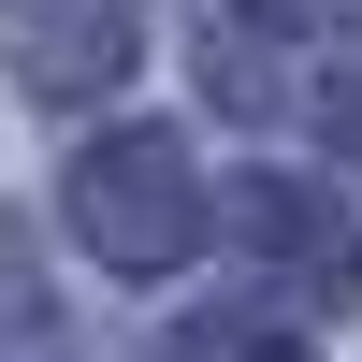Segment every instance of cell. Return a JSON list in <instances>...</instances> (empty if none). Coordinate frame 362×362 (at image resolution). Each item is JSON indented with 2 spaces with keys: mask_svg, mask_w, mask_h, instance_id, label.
<instances>
[{
  "mask_svg": "<svg viewBox=\"0 0 362 362\" xmlns=\"http://www.w3.org/2000/svg\"><path fill=\"white\" fill-rule=\"evenodd\" d=\"M58 203H73V232H87L102 276H174V261L203 247V174H189V145L145 131V116L102 131V145H73Z\"/></svg>",
  "mask_w": 362,
  "mask_h": 362,
  "instance_id": "cell-1",
  "label": "cell"
},
{
  "mask_svg": "<svg viewBox=\"0 0 362 362\" xmlns=\"http://www.w3.org/2000/svg\"><path fill=\"white\" fill-rule=\"evenodd\" d=\"M218 232L247 261H276L305 305H348V290H362V218L334 189H305V174H232V189H218Z\"/></svg>",
  "mask_w": 362,
  "mask_h": 362,
  "instance_id": "cell-2",
  "label": "cell"
},
{
  "mask_svg": "<svg viewBox=\"0 0 362 362\" xmlns=\"http://www.w3.org/2000/svg\"><path fill=\"white\" fill-rule=\"evenodd\" d=\"M145 44V0H0V58H15L44 102H102Z\"/></svg>",
  "mask_w": 362,
  "mask_h": 362,
  "instance_id": "cell-3",
  "label": "cell"
},
{
  "mask_svg": "<svg viewBox=\"0 0 362 362\" xmlns=\"http://www.w3.org/2000/svg\"><path fill=\"white\" fill-rule=\"evenodd\" d=\"M174 362H305L276 334V319H189V334H174Z\"/></svg>",
  "mask_w": 362,
  "mask_h": 362,
  "instance_id": "cell-4",
  "label": "cell"
},
{
  "mask_svg": "<svg viewBox=\"0 0 362 362\" xmlns=\"http://www.w3.org/2000/svg\"><path fill=\"white\" fill-rule=\"evenodd\" d=\"M44 334V261H29V232L0 218V348H29Z\"/></svg>",
  "mask_w": 362,
  "mask_h": 362,
  "instance_id": "cell-5",
  "label": "cell"
},
{
  "mask_svg": "<svg viewBox=\"0 0 362 362\" xmlns=\"http://www.w3.org/2000/svg\"><path fill=\"white\" fill-rule=\"evenodd\" d=\"M319 131H334V145H348V160H362V44L334 58V73H319Z\"/></svg>",
  "mask_w": 362,
  "mask_h": 362,
  "instance_id": "cell-6",
  "label": "cell"
},
{
  "mask_svg": "<svg viewBox=\"0 0 362 362\" xmlns=\"http://www.w3.org/2000/svg\"><path fill=\"white\" fill-rule=\"evenodd\" d=\"M261 29H334V15H362V0H247Z\"/></svg>",
  "mask_w": 362,
  "mask_h": 362,
  "instance_id": "cell-7",
  "label": "cell"
}]
</instances>
